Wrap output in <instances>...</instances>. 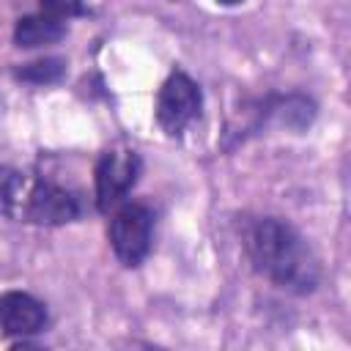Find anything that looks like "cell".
I'll return each mask as SVG.
<instances>
[{
	"instance_id": "cell-1",
	"label": "cell",
	"mask_w": 351,
	"mask_h": 351,
	"mask_svg": "<svg viewBox=\"0 0 351 351\" xmlns=\"http://www.w3.org/2000/svg\"><path fill=\"white\" fill-rule=\"evenodd\" d=\"M241 247L255 274L293 296H310L321 285V261L310 241L280 217H255L244 225Z\"/></svg>"
},
{
	"instance_id": "cell-2",
	"label": "cell",
	"mask_w": 351,
	"mask_h": 351,
	"mask_svg": "<svg viewBox=\"0 0 351 351\" xmlns=\"http://www.w3.org/2000/svg\"><path fill=\"white\" fill-rule=\"evenodd\" d=\"M154 222H156V214L148 203L123 200L118 208H112L107 239H110L115 258L126 269H134L148 258L154 247Z\"/></svg>"
},
{
	"instance_id": "cell-3",
	"label": "cell",
	"mask_w": 351,
	"mask_h": 351,
	"mask_svg": "<svg viewBox=\"0 0 351 351\" xmlns=\"http://www.w3.org/2000/svg\"><path fill=\"white\" fill-rule=\"evenodd\" d=\"M82 214H85V206H82L77 192H71V189H66L49 178L27 176L16 222L58 228V225L77 222Z\"/></svg>"
},
{
	"instance_id": "cell-4",
	"label": "cell",
	"mask_w": 351,
	"mask_h": 351,
	"mask_svg": "<svg viewBox=\"0 0 351 351\" xmlns=\"http://www.w3.org/2000/svg\"><path fill=\"white\" fill-rule=\"evenodd\" d=\"M247 115L250 118H247L244 126L228 132V134H233V143L228 148L244 143L247 137L258 134L269 123L302 134L304 129H310V123L315 118V101L310 96H302V93H285V96L282 93H269V96L252 101V107L247 110Z\"/></svg>"
},
{
	"instance_id": "cell-5",
	"label": "cell",
	"mask_w": 351,
	"mask_h": 351,
	"mask_svg": "<svg viewBox=\"0 0 351 351\" xmlns=\"http://www.w3.org/2000/svg\"><path fill=\"white\" fill-rule=\"evenodd\" d=\"M143 173V159L132 148H110L99 156L93 167V184H96V208L101 214H110L118 208L129 192L137 186Z\"/></svg>"
},
{
	"instance_id": "cell-6",
	"label": "cell",
	"mask_w": 351,
	"mask_h": 351,
	"mask_svg": "<svg viewBox=\"0 0 351 351\" xmlns=\"http://www.w3.org/2000/svg\"><path fill=\"white\" fill-rule=\"evenodd\" d=\"M203 90L186 71H170L156 93V123L167 137H181V132L200 115Z\"/></svg>"
},
{
	"instance_id": "cell-7",
	"label": "cell",
	"mask_w": 351,
	"mask_h": 351,
	"mask_svg": "<svg viewBox=\"0 0 351 351\" xmlns=\"http://www.w3.org/2000/svg\"><path fill=\"white\" fill-rule=\"evenodd\" d=\"M49 315L44 302L25 291H5L0 293V332L11 337H30L47 326Z\"/></svg>"
},
{
	"instance_id": "cell-8",
	"label": "cell",
	"mask_w": 351,
	"mask_h": 351,
	"mask_svg": "<svg viewBox=\"0 0 351 351\" xmlns=\"http://www.w3.org/2000/svg\"><path fill=\"white\" fill-rule=\"evenodd\" d=\"M69 33L66 22L52 19L47 14H30V16H19L14 25V44L19 49H36V47H47L60 41Z\"/></svg>"
},
{
	"instance_id": "cell-9",
	"label": "cell",
	"mask_w": 351,
	"mask_h": 351,
	"mask_svg": "<svg viewBox=\"0 0 351 351\" xmlns=\"http://www.w3.org/2000/svg\"><path fill=\"white\" fill-rule=\"evenodd\" d=\"M30 173H22L16 167H5L0 165V214L8 219H16L19 214V203H22V192L27 184Z\"/></svg>"
},
{
	"instance_id": "cell-10",
	"label": "cell",
	"mask_w": 351,
	"mask_h": 351,
	"mask_svg": "<svg viewBox=\"0 0 351 351\" xmlns=\"http://www.w3.org/2000/svg\"><path fill=\"white\" fill-rule=\"evenodd\" d=\"M14 77L30 85H55L66 77V60L63 58H41L33 63H22L14 69Z\"/></svg>"
},
{
	"instance_id": "cell-11",
	"label": "cell",
	"mask_w": 351,
	"mask_h": 351,
	"mask_svg": "<svg viewBox=\"0 0 351 351\" xmlns=\"http://www.w3.org/2000/svg\"><path fill=\"white\" fill-rule=\"evenodd\" d=\"M38 8H41V14H47L52 19H60V22L88 14L85 0H38Z\"/></svg>"
},
{
	"instance_id": "cell-12",
	"label": "cell",
	"mask_w": 351,
	"mask_h": 351,
	"mask_svg": "<svg viewBox=\"0 0 351 351\" xmlns=\"http://www.w3.org/2000/svg\"><path fill=\"white\" fill-rule=\"evenodd\" d=\"M214 3H219V5H236V3H241V0H214Z\"/></svg>"
}]
</instances>
